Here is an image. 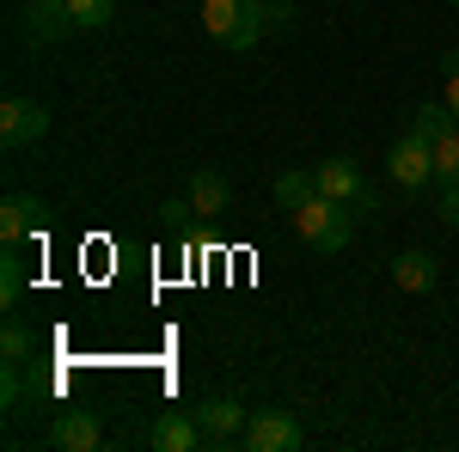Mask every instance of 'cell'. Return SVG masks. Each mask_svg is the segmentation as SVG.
Returning <instances> with one entry per match:
<instances>
[{"label":"cell","mask_w":459,"mask_h":452,"mask_svg":"<svg viewBox=\"0 0 459 452\" xmlns=\"http://www.w3.org/2000/svg\"><path fill=\"white\" fill-rule=\"evenodd\" d=\"M203 31L221 49H251L270 31V0H203Z\"/></svg>","instance_id":"obj_1"},{"label":"cell","mask_w":459,"mask_h":452,"mask_svg":"<svg viewBox=\"0 0 459 452\" xmlns=\"http://www.w3.org/2000/svg\"><path fill=\"white\" fill-rule=\"evenodd\" d=\"M288 220H294L300 244H307V251H318V257H337V251L355 239V214L343 209V202H331V196H313V202H300V209L288 214Z\"/></svg>","instance_id":"obj_2"},{"label":"cell","mask_w":459,"mask_h":452,"mask_svg":"<svg viewBox=\"0 0 459 452\" xmlns=\"http://www.w3.org/2000/svg\"><path fill=\"white\" fill-rule=\"evenodd\" d=\"M386 172H392V183L404 190V196H417V190H429L435 183V147H429L423 135H404L392 141V153H386Z\"/></svg>","instance_id":"obj_3"},{"label":"cell","mask_w":459,"mask_h":452,"mask_svg":"<svg viewBox=\"0 0 459 452\" xmlns=\"http://www.w3.org/2000/svg\"><path fill=\"white\" fill-rule=\"evenodd\" d=\"M246 422L251 410L246 404H233V397H209V404H196V428H203V447L209 452H227L246 440Z\"/></svg>","instance_id":"obj_4"},{"label":"cell","mask_w":459,"mask_h":452,"mask_svg":"<svg viewBox=\"0 0 459 452\" xmlns=\"http://www.w3.org/2000/svg\"><path fill=\"white\" fill-rule=\"evenodd\" d=\"M19 19H25V37L37 49H62L80 25H74L68 0H19Z\"/></svg>","instance_id":"obj_5"},{"label":"cell","mask_w":459,"mask_h":452,"mask_svg":"<svg viewBox=\"0 0 459 452\" xmlns=\"http://www.w3.org/2000/svg\"><path fill=\"white\" fill-rule=\"evenodd\" d=\"M313 177H318V196H331L343 209H368L374 202V190H368V177H361L355 159H325V166H313Z\"/></svg>","instance_id":"obj_6"},{"label":"cell","mask_w":459,"mask_h":452,"mask_svg":"<svg viewBox=\"0 0 459 452\" xmlns=\"http://www.w3.org/2000/svg\"><path fill=\"white\" fill-rule=\"evenodd\" d=\"M239 447L246 452H294L300 447V422L288 416V410H257L246 422V440Z\"/></svg>","instance_id":"obj_7"},{"label":"cell","mask_w":459,"mask_h":452,"mask_svg":"<svg viewBox=\"0 0 459 452\" xmlns=\"http://www.w3.org/2000/svg\"><path fill=\"white\" fill-rule=\"evenodd\" d=\"M43 135H49V110L37 98H6L0 105V141L6 147H37Z\"/></svg>","instance_id":"obj_8"},{"label":"cell","mask_w":459,"mask_h":452,"mask_svg":"<svg viewBox=\"0 0 459 452\" xmlns=\"http://www.w3.org/2000/svg\"><path fill=\"white\" fill-rule=\"evenodd\" d=\"M147 447H153V452H196V447H203L196 410H160L153 428H147Z\"/></svg>","instance_id":"obj_9"},{"label":"cell","mask_w":459,"mask_h":452,"mask_svg":"<svg viewBox=\"0 0 459 452\" xmlns=\"http://www.w3.org/2000/svg\"><path fill=\"white\" fill-rule=\"evenodd\" d=\"M43 447H56V452H92V447H99V416H92V410H56L49 434H43Z\"/></svg>","instance_id":"obj_10"},{"label":"cell","mask_w":459,"mask_h":452,"mask_svg":"<svg viewBox=\"0 0 459 452\" xmlns=\"http://www.w3.org/2000/svg\"><path fill=\"white\" fill-rule=\"evenodd\" d=\"M43 202L37 196H6L0 202V244H19V239H31L37 226H43Z\"/></svg>","instance_id":"obj_11"},{"label":"cell","mask_w":459,"mask_h":452,"mask_svg":"<svg viewBox=\"0 0 459 452\" xmlns=\"http://www.w3.org/2000/svg\"><path fill=\"white\" fill-rule=\"evenodd\" d=\"M37 361V337H31V324L19 312H6V330H0V367L6 373H25Z\"/></svg>","instance_id":"obj_12"},{"label":"cell","mask_w":459,"mask_h":452,"mask_svg":"<svg viewBox=\"0 0 459 452\" xmlns=\"http://www.w3.org/2000/svg\"><path fill=\"white\" fill-rule=\"evenodd\" d=\"M392 281H398L404 294H429V287L441 281V269H435L429 251H398V257H392Z\"/></svg>","instance_id":"obj_13"},{"label":"cell","mask_w":459,"mask_h":452,"mask_svg":"<svg viewBox=\"0 0 459 452\" xmlns=\"http://www.w3.org/2000/svg\"><path fill=\"white\" fill-rule=\"evenodd\" d=\"M227 202H233V183H227L221 172H190V209L203 214V220L227 214Z\"/></svg>","instance_id":"obj_14"},{"label":"cell","mask_w":459,"mask_h":452,"mask_svg":"<svg viewBox=\"0 0 459 452\" xmlns=\"http://www.w3.org/2000/svg\"><path fill=\"white\" fill-rule=\"evenodd\" d=\"M404 129H411V135H423L429 147H435V141L447 135V129H459V116L447 110V98H441V105H417V116H411Z\"/></svg>","instance_id":"obj_15"},{"label":"cell","mask_w":459,"mask_h":452,"mask_svg":"<svg viewBox=\"0 0 459 452\" xmlns=\"http://www.w3.org/2000/svg\"><path fill=\"white\" fill-rule=\"evenodd\" d=\"M313 196H318V177L313 172H282V177H276V209H282V214H294L300 202H313Z\"/></svg>","instance_id":"obj_16"},{"label":"cell","mask_w":459,"mask_h":452,"mask_svg":"<svg viewBox=\"0 0 459 452\" xmlns=\"http://www.w3.org/2000/svg\"><path fill=\"white\" fill-rule=\"evenodd\" d=\"M19 287H25V257H19V244H6L0 251V306H13Z\"/></svg>","instance_id":"obj_17"},{"label":"cell","mask_w":459,"mask_h":452,"mask_svg":"<svg viewBox=\"0 0 459 452\" xmlns=\"http://www.w3.org/2000/svg\"><path fill=\"white\" fill-rule=\"evenodd\" d=\"M68 13L80 31H105L110 19H117V0H68Z\"/></svg>","instance_id":"obj_18"},{"label":"cell","mask_w":459,"mask_h":452,"mask_svg":"<svg viewBox=\"0 0 459 452\" xmlns=\"http://www.w3.org/2000/svg\"><path fill=\"white\" fill-rule=\"evenodd\" d=\"M441 98H447V110L459 116V73H447V92H441Z\"/></svg>","instance_id":"obj_19"},{"label":"cell","mask_w":459,"mask_h":452,"mask_svg":"<svg viewBox=\"0 0 459 452\" xmlns=\"http://www.w3.org/2000/svg\"><path fill=\"white\" fill-rule=\"evenodd\" d=\"M447 6H459V0H447Z\"/></svg>","instance_id":"obj_20"}]
</instances>
